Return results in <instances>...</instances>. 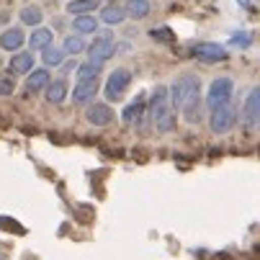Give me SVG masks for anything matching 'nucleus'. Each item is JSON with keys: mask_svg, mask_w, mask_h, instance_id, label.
<instances>
[{"mask_svg": "<svg viewBox=\"0 0 260 260\" xmlns=\"http://www.w3.org/2000/svg\"><path fill=\"white\" fill-rule=\"evenodd\" d=\"M237 124V103L235 101H227L211 111V119H209V126L214 134H227L232 132V126Z\"/></svg>", "mask_w": 260, "mask_h": 260, "instance_id": "nucleus-3", "label": "nucleus"}, {"mask_svg": "<svg viewBox=\"0 0 260 260\" xmlns=\"http://www.w3.org/2000/svg\"><path fill=\"white\" fill-rule=\"evenodd\" d=\"M85 119L93 126H108L111 121H114V111H111L108 103H88Z\"/></svg>", "mask_w": 260, "mask_h": 260, "instance_id": "nucleus-7", "label": "nucleus"}, {"mask_svg": "<svg viewBox=\"0 0 260 260\" xmlns=\"http://www.w3.org/2000/svg\"><path fill=\"white\" fill-rule=\"evenodd\" d=\"M250 42H252L250 36H232V42H230V44H242V47H250Z\"/></svg>", "mask_w": 260, "mask_h": 260, "instance_id": "nucleus-27", "label": "nucleus"}, {"mask_svg": "<svg viewBox=\"0 0 260 260\" xmlns=\"http://www.w3.org/2000/svg\"><path fill=\"white\" fill-rule=\"evenodd\" d=\"M49 83V70H31L26 75V90L36 93V90H44Z\"/></svg>", "mask_w": 260, "mask_h": 260, "instance_id": "nucleus-17", "label": "nucleus"}, {"mask_svg": "<svg viewBox=\"0 0 260 260\" xmlns=\"http://www.w3.org/2000/svg\"><path fill=\"white\" fill-rule=\"evenodd\" d=\"M144 111H147V103H144V95H139L137 101H132L129 106H126V111H124V121L126 124H134V121H139L142 116H144Z\"/></svg>", "mask_w": 260, "mask_h": 260, "instance_id": "nucleus-19", "label": "nucleus"}, {"mask_svg": "<svg viewBox=\"0 0 260 260\" xmlns=\"http://www.w3.org/2000/svg\"><path fill=\"white\" fill-rule=\"evenodd\" d=\"M64 57H67V54H64L62 49L52 47V44L42 49V59H44V64H47V67H59V64L64 62Z\"/></svg>", "mask_w": 260, "mask_h": 260, "instance_id": "nucleus-23", "label": "nucleus"}, {"mask_svg": "<svg viewBox=\"0 0 260 260\" xmlns=\"http://www.w3.org/2000/svg\"><path fill=\"white\" fill-rule=\"evenodd\" d=\"M85 52H88V62H93V64L108 62L111 57L116 54V44H114V39H111V31L95 36V42L90 47H85Z\"/></svg>", "mask_w": 260, "mask_h": 260, "instance_id": "nucleus-4", "label": "nucleus"}, {"mask_svg": "<svg viewBox=\"0 0 260 260\" xmlns=\"http://www.w3.org/2000/svg\"><path fill=\"white\" fill-rule=\"evenodd\" d=\"M23 47V31L21 28H8L0 34V49L6 52H13V49H21Z\"/></svg>", "mask_w": 260, "mask_h": 260, "instance_id": "nucleus-12", "label": "nucleus"}, {"mask_svg": "<svg viewBox=\"0 0 260 260\" xmlns=\"http://www.w3.org/2000/svg\"><path fill=\"white\" fill-rule=\"evenodd\" d=\"M78 70V83H83V80H93V78H98V72H101V64H93V62H83L80 67H75Z\"/></svg>", "mask_w": 260, "mask_h": 260, "instance_id": "nucleus-24", "label": "nucleus"}, {"mask_svg": "<svg viewBox=\"0 0 260 260\" xmlns=\"http://www.w3.org/2000/svg\"><path fill=\"white\" fill-rule=\"evenodd\" d=\"M170 106L175 111H183V119L188 124H196L201 119V80L191 72L175 78L173 88H168Z\"/></svg>", "mask_w": 260, "mask_h": 260, "instance_id": "nucleus-1", "label": "nucleus"}, {"mask_svg": "<svg viewBox=\"0 0 260 260\" xmlns=\"http://www.w3.org/2000/svg\"><path fill=\"white\" fill-rule=\"evenodd\" d=\"M242 119H245V124H247L250 132H252L255 124L260 121V88H252V90H250V95H247V101H245V114H242Z\"/></svg>", "mask_w": 260, "mask_h": 260, "instance_id": "nucleus-9", "label": "nucleus"}, {"mask_svg": "<svg viewBox=\"0 0 260 260\" xmlns=\"http://www.w3.org/2000/svg\"><path fill=\"white\" fill-rule=\"evenodd\" d=\"M150 116L152 126L160 132V134H168L175 129V114H173V106H170V98H168V88L165 85H157L152 90V101L144 111Z\"/></svg>", "mask_w": 260, "mask_h": 260, "instance_id": "nucleus-2", "label": "nucleus"}, {"mask_svg": "<svg viewBox=\"0 0 260 260\" xmlns=\"http://www.w3.org/2000/svg\"><path fill=\"white\" fill-rule=\"evenodd\" d=\"M124 11H126V18L142 21V18H147V16H150L152 6H150V0H129V3L124 6Z\"/></svg>", "mask_w": 260, "mask_h": 260, "instance_id": "nucleus-15", "label": "nucleus"}, {"mask_svg": "<svg viewBox=\"0 0 260 260\" xmlns=\"http://www.w3.org/2000/svg\"><path fill=\"white\" fill-rule=\"evenodd\" d=\"M72 70H75V62H67V64H62V72H64V75H67V72H72Z\"/></svg>", "mask_w": 260, "mask_h": 260, "instance_id": "nucleus-28", "label": "nucleus"}, {"mask_svg": "<svg viewBox=\"0 0 260 260\" xmlns=\"http://www.w3.org/2000/svg\"><path fill=\"white\" fill-rule=\"evenodd\" d=\"M98 78H93V80H83V83H78L75 85V90H72V101H75L78 106H85V103H90L93 98H95V93H98Z\"/></svg>", "mask_w": 260, "mask_h": 260, "instance_id": "nucleus-10", "label": "nucleus"}, {"mask_svg": "<svg viewBox=\"0 0 260 260\" xmlns=\"http://www.w3.org/2000/svg\"><path fill=\"white\" fill-rule=\"evenodd\" d=\"M124 18H126V11H124V6H119V3H111V6L101 8V21L108 23V26H119Z\"/></svg>", "mask_w": 260, "mask_h": 260, "instance_id": "nucleus-16", "label": "nucleus"}, {"mask_svg": "<svg viewBox=\"0 0 260 260\" xmlns=\"http://www.w3.org/2000/svg\"><path fill=\"white\" fill-rule=\"evenodd\" d=\"M16 90V80L8 75H0V95H11Z\"/></svg>", "mask_w": 260, "mask_h": 260, "instance_id": "nucleus-25", "label": "nucleus"}, {"mask_svg": "<svg viewBox=\"0 0 260 260\" xmlns=\"http://www.w3.org/2000/svg\"><path fill=\"white\" fill-rule=\"evenodd\" d=\"M75 21H72V28H75V34L78 36H85V34H95L98 31V21L90 16V13H85V16H72Z\"/></svg>", "mask_w": 260, "mask_h": 260, "instance_id": "nucleus-18", "label": "nucleus"}, {"mask_svg": "<svg viewBox=\"0 0 260 260\" xmlns=\"http://www.w3.org/2000/svg\"><path fill=\"white\" fill-rule=\"evenodd\" d=\"M44 98H47V103H62L64 98H67V83L59 78V80H49L47 83V88H44Z\"/></svg>", "mask_w": 260, "mask_h": 260, "instance_id": "nucleus-13", "label": "nucleus"}, {"mask_svg": "<svg viewBox=\"0 0 260 260\" xmlns=\"http://www.w3.org/2000/svg\"><path fill=\"white\" fill-rule=\"evenodd\" d=\"M0 260H6V255H0Z\"/></svg>", "mask_w": 260, "mask_h": 260, "instance_id": "nucleus-29", "label": "nucleus"}, {"mask_svg": "<svg viewBox=\"0 0 260 260\" xmlns=\"http://www.w3.org/2000/svg\"><path fill=\"white\" fill-rule=\"evenodd\" d=\"M191 54L199 57V59H204V62H219V59H227V57H230V52H227L224 47L211 44V42H201V44H196Z\"/></svg>", "mask_w": 260, "mask_h": 260, "instance_id": "nucleus-8", "label": "nucleus"}, {"mask_svg": "<svg viewBox=\"0 0 260 260\" xmlns=\"http://www.w3.org/2000/svg\"><path fill=\"white\" fill-rule=\"evenodd\" d=\"M54 42V34L49 28H42V26H34V34L28 36V47L31 49H44Z\"/></svg>", "mask_w": 260, "mask_h": 260, "instance_id": "nucleus-14", "label": "nucleus"}, {"mask_svg": "<svg viewBox=\"0 0 260 260\" xmlns=\"http://www.w3.org/2000/svg\"><path fill=\"white\" fill-rule=\"evenodd\" d=\"M62 52H64V54H70V57H75V54L85 52V42H83V36H78V34L67 36V39L62 42Z\"/></svg>", "mask_w": 260, "mask_h": 260, "instance_id": "nucleus-22", "label": "nucleus"}, {"mask_svg": "<svg viewBox=\"0 0 260 260\" xmlns=\"http://www.w3.org/2000/svg\"><path fill=\"white\" fill-rule=\"evenodd\" d=\"M111 3H119V0H111Z\"/></svg>", "mask_w": 260, "mask_h": 260, "instance_id": "nucleus-30", "label": "nucleus"}, {"mask_svg": "<svg viewBox=\"0 0 260 260\" xmlns=\"http://www.w3.org/2000/svg\"><path fill=\"white\" fill-rule=\"evenodd\" d=\"M150 36H152V39H157V42H173V31L170 28H155Z\"/></svg>", "mask_w": 260, "mask_h": 260, "instance_id": "nucleus-26", "label": "nucleus"}, {"mask_svg": "<svg viewBox=\"0 0 260 260\" xmlns=\"http://www.w3.org/2000/svg\"><path fill=\"white\" fill-rule=\"evenodd\" d=\"M129 83H132V72H129V70H124V67L114 70V72L108 75V80H106V88H103L106 98H108V101H119V98L124 95V90L129 88Z\"/></svg>", "mask_w": 260, "mask_h": 260, "instance_id": "nucleus-5", "label": "nucleus"}, {"mask_svg": "<svg viewBox=\"0 0 260 260\" xmlns=\"http://www.w3.org/2000/svg\"><path fill=\"white\" fill-rule=\"evenodd\" d=\"M93 8H98V0H70L67 3L70 16H85V13H93Z\"/></svg>", "mask_w": 260, "mask_h": 260, "instance_id": "nucleus-20", "label": "nucleus"}, {"mask_svg": "<svg viewBox=\"0 0 260 260\" xmlns=\"http://www.w3.org/2000/svg\"><path fill=\"white\" fill-rule=\"evenodd\" d=\"M8 70L13 72V75H28V72L34 70V57L28 52H16L8 62Z\"/></svg>", "mask_w": 260, "mask_h": 260, "instance_id": "nucleus-11", "label": "nucleus"}, {"mask_svg": "<svg viewBox=\"0 0 260 260\" xmlns=\"http://www.w3.org/2000/svg\"><path fill=\"white\" fill-rule=\"evenodd\" d=\"M232 90H235V83H232L230 78H216V80L211 83L209 93H206V106L214 111L216 106L232 101Z\"/></svg>", "mask_w": 260, "mask_h": 260, "instance_id": "nucleus-6", "label": "nucleus"}, {"mask_svg": "<svg viewBox=\"0 0 260 260\" xmlns=\"http://www.w3.org/2000/svg\"><path fill=\"white\" fill-rule=\"evenodd\" d=\"M42 21H44V13H42L39 6L21 8V23H26V26H42Z\"/></svg>", "mask_w": 260, "mask_h": 260, "instance_id": "nucleus-21", "label": "nucleus"}]
</instances>
